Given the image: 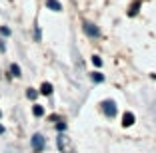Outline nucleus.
Here are the masks:
<instances>
[{
	"mask_svg": "<svg viewBox=\"0 0 156 153\" xmlns=\"http://www.w3.org/2000/svg\"><path fill=\"white\" fill-rule=\"evenodd\" d=\"M32 113H34V115H36V117H42V115H44V108H42V105H34V108H32Z\"/></svg>",
	"mask_w": 156,
	"mask_h": 153,
	"instance_id": "1a4fd4ad",
	"label": "nucleus"
},
{
	"mask_svg": "<svg viewBox=\"0 0 156 153\" xmlns=\"http://www.w3.org/2000/svg\"><path fill=\"white\" fill-rule=\"evenodd\" d=\"M0 32H2L4 36H10V28H6V26H2V28H0Z\"/></svg>",
	"mask_w": 156,
	"mask_h": 153,
	"instance_id": "ddd939ff",
	"label": "nucleus"
},
{
	"mask_svg": "<svg viewBox=\"0 0 156 153\" xmlns=\"http://www.w3.org/2000/svg\"><path fill=\"white\" fill-rule=\"evenodd\" d=\"M92 64H94L96 68H100L102 66V58H100V56H92Z\"/></svg>",
	"mask_w": 156,
	"mask_h": 153,
	"instance_id": "f8f14e48",
	"label": "nucleus"
},
{
	"mask_svg": "<svg viewBox=\"0 0 156 153\" xmlns=\"http://www.w3.org/2000/svg\"><path fill=\"white\" fill-rule=\"evenodd\" d=\"M102 111H104L108 117H114L116 115V104H114V101H110V99L102 101Z\"/></svg>",
	"mask_w": 156,
	"mask_h": 153,
	"instance_id": "f03ea898",
	"label": "nucleus"
},
{
	"mask_svg": "<svg viewBox=\"0 0 156 153\" xmlns=\"http://www.w3.org/2000/svg\"><path fill=\"white\" fill-rule=\"evenodd\" d=\"M32 149H34V153H42V149H44V137L40 133L32 135Z\"/></svg>",
	"mask_w": 156,
	"mask_h": 153,
	"instance_id": "f257e3e1",
	"label": "nucleus"
},
{
	"mask_svg": "<svg viewBox=\"0 0 156 153\" xmlns=\"http://www.w3.org/2000/svg\"><path fill=\"white\" fill-rule=\"evenodd\" d=\"M138 10H140V2H138V0H134L132 6H130V10H128V16H136Z\"/></svg>",
	"mask_w": 156,
	"mask_h": 153,
	"instance_id": "0eeeda50",
	"label": "nucleus"
},
{
	"mask_svg": "<svg viewBox=\"0 0 156 153\" xmlns=\"http://www.w3.org/2000/svg\"><path fill=\"white\" fill-rule=\"evenodd\" d=\"M46 8L54 10V12H60V10H62V4H60L58 0H46Z\"/></svg>",
	"mask_w": 156,
	"mask_h": 153,
	"instance_id": "39448f33",
	"label": "nucleus"
},
{
	"mask_svg": "<svg viewBox=\"0 0 156 153\" xmlns=\"http://www.w3.org/2000/svg\"><path fill=\"white\" fill-rule=\"evenodd\" d=\"M82 28H84V32H86V36H90V38H98L100 36V30H98L94 24H90V22H84Z\"/></svg>",
	"mask_w": 156,
	"mask_h": 153,
	"instance_id": "7ed1b4c3",
	"label": "nucleus"
},
{
	"mask_svg": "<svg viewBox=\"0 0 156 153\" xmlns=\"http://www.w3.org/2000/svg\"><path fill=\"white\" fill-rule=\"evenodd\" d=\"M2 131H4V125H0V133H2Z\"/></svg>",
	"mask_w": 156,
	"mask_h": 153,
	"instance_id": "2eb2a0df",
	"label": "nucleus"
},
{
	"mask_svg": "<svg viewBox=\"0 0 156 153\" xmlns=\"http://www.w3.org/2000/svg\"><path fill=\"white\" fill-rule=\"evenodd\" d=\"M40 94H42V95H50V94H52V84L44 81V84L40 86Z\"/></svg>",
	"mask_w": 156,
	"mask_h": 153,
	"instance_id": "423d86ee",
	"label": "nucleus"
},
{
	"mask_svg": "<svg viewBox=\"0 0 156 153\" xmlns=\"http://www.w3.org/2000/svg\"><path fill=\"white\" fill-rule=\"evenodd\" d=\"M10 72H12L14 76H22V74H20V66H18V64H12V66H10Z\"/></svg>",
	"mask_w": 156,
	"mask_h": 153,
	"instance_id": "9d476101",
	"label": "nucleus"
},
{
	"mask_svg": "<svg viewBox=\"0 0 156 153\" xmlns=\"http://www.w3.org/2000/svg\"><path fill=\"white\" fill-rule=\"evenodd\" d=\"M26 95H28V99H36V95H38V91H36V90H32V88H28V91H26Z\"/></svg>",
	"mask_w": 156,
	"mask_h": 153,
	"instance_id": "9b49d317",
	"label": "nucleus"
},
{
	"mask_svg": "<svg viewBox=\"0 0 156 153\" xmlns=\"http://www.w3.org/2000/svg\"><path fill=\"white\" fill-rule=\"evenodd\" d=\"M132 123H134V113L126 111V113L122 115V125H124V127H130Z\"/></svg>",
	"mask_w": 156,
	"mask_h": 153,
	"instance_id": "20e7f679",
	"label": "nucleus"
},
{
	"mask_svg": "<svg viewBox=\"0 0 156 153\" xmlns=\"http://www.w3.org/2000/svg\"><path fill=\"white\" fill-rule=\"evenodd\" d=\"M0 115H2V111H0Z\"/></svg>",
	"mask_w": 156,
	"mask_h": 153,
	"instance_id": "dca6fc26",
	"label": "nucleus"
},
{
	"mask_svg": "<svg viewBox=\"0 0 156 153\" xmlns=\"http://www.w3.org/2000/svg\"><path fill=\"white\" fill-rule=\"evenodd\" d=\"M56 127H58V129H60V131H64V129H66V123H64V121H62V123H58V125H56Z\"/></svg>",
	"mask_w": 156,
	"mask_h": 153,
	"instance_id": "4468645a",
	"label": "nucleus"
},
{
	"mask_svg": "<svg viewBox=\"0 0 156 153\" xmlns=\"http://www.w3.org/2000/svg\"><path fill=\"white\" fill-rule=\"evenodd\" d=\"M92 81H96V84H102V81H104V76H102L100 72H92Z\"/></svg>",
	"mask_w": 156,
	"mask_h": 153,
	"instance_id": "6e6552de",
	"label": "nucleus"
}]
</instances>
